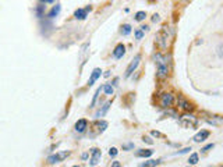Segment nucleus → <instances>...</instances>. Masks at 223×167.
Returning <instances> with one entry per match:
<instances>
[{
    "label": "nucleus",
    "mask_w": 223,
    "mask_h": 167,
    "mask_svg": "<svg viewBox=\"0 0 223 167\" xmlns=\"http://www.w3.org/2000/svg\"><path fill=\"white\" fill-rule=\"evenodd\" d=\"M134 148V143H127V145H123V150H130Z\"/></svg>",
    "instance_id": "nucleus-29"
},
{
    "label": "nucleus",
    "mask_w": 223,
    "mask_h": 167,
    "mask_svg": "<svg viewBox=\"0 0 223 167\" xmlns=\"http://www.w3.org/2000/svg\"><path fill=\"white\" fill-rule=\"evenodd\" d=\"M213 146H215L213 143H209V145H206L205 148H202V152H208V150H209V149H212Z\"/></svg>",
    "instance_id": "nucleus-30"
},
{
    "label": "nucleus",
    "mask_w": 223,
    "mask_h": 167,
    "mask_svg": "<svg viewBox=\"0 0 223 167\" xmlns=\"http://www.w3.org/2000/svg\"><path fill=\"white\" fill-rule=\"evenodd\" d=\"M141 31H142V32L148 31V26H147V25H142V26H141Z\"/></svg>",
    "instance_id": "nucleus-35"
},
{
    "label": "nucleus",
    "mask_w": 223,
    "mask_h": 167,
    "mask_svg": "<svg viewBox=\"0 0 223 167\" xmlns=\"http://www.w3.org/2000/svg\"><path fill=\"white\" fill-rule=\"evenodd\" d=\"M130 32H131V25H128V24L123 25V28H121V33H123L124 36H127Z\"/></svg>",
    "instance_id": "nucleus-21"
},
{
    "label": "nucleus",
    "mask_w": 223,
    "mask_h": 167,
    "mask_svg": "<svg viewBox=\"0 0 223 167\" xmlns=\"http://www.w3.org/2000/svg\"><path fill=\"white\" fill-rule=\"evenodd\" d=\"M140 60H141V56H140V54H137V56L134 57L133 61L130 63V65L127 67V70H126V78H128L134 72V71L137 70V67H138V64H140Z\"/></svg>",
    "instance_id": "nucleus-3"
},
{
    "label": "nucleus",
    "mask_w": 223,
    "mask_h": 167,
    "mask_svg": "<svg viewBox=\"0 0 223 167\" xmlns=\"http://www.w3.org/2000/svg\"><path fill=\"white\" fill-rule=\"evenodd\" d=\"M188 163H190L191 166L197 164L198 163V153H192L191 156H190V159H188Z\"/></svg>",
    "instance_id": "nucleus-20"
},
{
    "label": "nucleus",
    "mask_w": 223,
    "mask_h": 167,
    "mask_svg": "<svg viewBox=\"0 0 223 167\" xmlns=\"http://www.w3.org/2000/svg\"><path fill=\"white\" fill-rule=\"evenodd\" d=\"M109 107H110V102H108L105 106L102 107V110H99L98 113H96V117H103L105 114H106V111L109 110Z\"/></svg>",
    "instance_id": "nucleus-16"
},
{
    "label": "nucleus",
    "mask_w": 223,
    "mask_h": 167,
    "mask_svg": "<svg viewBox=\"0 0 223 167\" xmlns=\"http://www.w3.org/2000/svg\"><path fill=\"white\" fill-rule=\"evenodd\" d=\"M152 153H153V150H151V149H141V150H138L135 153V156L137 157H151Z\"/></svg>",
    "instance_id": "nucleus-14"
},
{
    "label": "nucleus",
    "mask_w": 223,
    "mask_h": 167,
    "mask_svg": "<svg viewBox=\"0 0 223 167\" xmlns=\"http://www.w3.org/2000/svg\"><path fill=\"white\" fill-rule=\"evenodd\" d=\"M155 63H156V74L159 78H166L169 74V68H167V61H166L165 56H162L160 53L155 54Z\"/></svg>",
    "instance_id": "nucleus-1"
},
{
    "label": "nucleus",
    "mask_w": 223,
    "mask_h": 167,
    "mask_svg": "<svg viewBox=\"0 0 223 167\" xmlns=\"http://www.w3.org/2000/svg\"><path fill=\"white\" fill-rule=\"evenodd\" d=\"M101 156H102V152L99 150V149H92V157H91V160H89V166H96L99 160H101Z\"/></svg>",
    "instance_id": "nucleus-6"
},
{
    "label": "nucleus",
    "mask_w": 223,
    "mask_h": 167,
    "mask_svg": "<svg viewBox=\"0 0 223 167\" xmlns=\"http://www.w3.org/2000/svg\"><path fill=\"white\" fill-rule=\"evenodd\" d=\"M152 21H153V22H158V21H159V15H158V14H155V15L152 17Z\"/></svg>",
    "instance_id": "nucleus-33"
},
{
    "label": "nucleus",
    "mask_w": 223,
    "mask_h": 167,
    "mask_svg": "<svg viewBox=\"0 0 223 167\" xmlns=\"http://www.w3.org/2000/svg\"><path fill=\"white\" fill-rule=\"evenodd\" d=\"M73 167H80V166H73Z\"/></svg>",
    "instance_id": "nucleus-39"
},
{
    "label": "nucleus",
    "mask_w": 223,
    "mask_h": 167,
    "mask_svg": "<svg viewBox=\"0 0 223 167\" xmlns=\"http://www.w3.org/2000/svg\"><path fill=\"white\" fill-rule=\"evenodd\" d=\"M160 163V160H149V161H145L142 163L140 167H156L158 164Z\"/></svg>",
    "instance_id": "nucleus-17"
},
{
    "label": "nucleus",
    "mask_w": 223,
    "mask_h": 167,
    "mask_svg": "<svg viewBox=\"0 0 223 167\" xmlns=\"http://www.w3.org/2000/svg\"><path fill=\"white\" fill-rule=\"evenodd\" d=\"M117 153H119V150L116 148H110V150H109V154L112 156V157H115V156H117Z\"/></svg>",
    "instance_id": "nucleus-26"
},
{
    "label": "nucleus",
    "mask_w": 223,
    "mask_h": 167,
    "mask_svg": "<svg viewBox=\"0 0 223 167\" xmlns=\"http://www.w3.org/2000/svg\"><path fill=\"white\" fill-rule=\"evenodd\" d=\"M151 134H152L153 136H162V134H160V132H158V131H152Z\"/></svg>",
    "instance_id": "nucleus-34"
},
{
    "label": "nucleus",
    "mask_w": 223,
    "mask_h": 167,
    "mask_svg": "<svg viewBox=\"0 0 223 167\" xmlns=\"http://www.w3.org/2000/svg\"><path fill=\"white\" fill-rule=\"evenodd\" d=\"M178 106H180L183 110H185V111H190V110L194 109V106H192L190 102H187L184 97H178Z\"/></svg>",
    "instance_id": "nucleus-10"
},
{
    "label": "nucleus",
    "mask_w": 223,
    "mask_h": 167,
    "mask_svg": "<svg viewBox=\"0 0 223 167\" xmlns=\"http://www.w3.org/2000/svg\"><path fill=\"white\" fill-rule=\"evenodd\" d=\"M43 8H45V6H42V4H39V6L36 7V14H38V17H42V14H43Z\"/></svg>",
    "instance_id": "nucleus-24"
},
{
    "label": "nucleus",
    "mask_w": 223,
    "mask_h": 167,
    "mask_svg": "<svg viewBox=\"0 0 223 167\" xmlns=\"http://www.w3.org/2000/svg\"><path fill=\"white\" fill-rule=\"evenodd\" d=\"M60 10H62V6H60V4L53 6V8H52L50 11H49V14H48V17H49V18H55V17H57L59 14H60Z\"/></svg>",
    "instance_id": "nucleus-15"
},
{
    "label": "nucleus",
    "mask_w": 223,
    "mask_h": 167,
    "mask_svg": "<svg viewBox=\"0 0 223 167\" xmlns=\"http://www.w3.org/2000/svg\"><path fill=\"white\" fill-rule=\"evenodd\" d=\"M87 127H88V121H87L85 118H81V120H78V121L75 122V131L77 132H84Z\"/></svg>",
    "instance_id": "nucleus-11"
},
{
    "label": "nucleus",
    "mask_w": 223,
    "mask_h": 167,
    "mask_svg": "<svg viewBox=\"0 0 223 167\" xmlns=\"http://www.w3.org/2000/svg\"><path fill=\"white\" fill-rule=\"evenodd\" d=\"M124 53H126V46L123 43H119L113 50V56H115V58H121L124 56Z\"/></svg>",
    "instance_id": "nucleus-8"
},
{
    "label": "nucleus",
    "mask_w": 223,
    "mask_h": 167,
    "mask_svg": "<svg viewBox=\"0 0 223 167\" xmlns=\"http://www.w3.org/2000/svg\"><path fill=\"white\" fill-rule=\"evenodd\" d=\"M101 68H95V70L92 71V74H91V78H89V81H88V85L91 86V85H94V82H95L98 78L101 77Z\"/></svg>",
    "instance_id": "nucleus-12"
},
{
    "label": "nucleus",
    "mask_w": 223,
    "mask_h": 167,
    "mask_svg": "<svg viewBox=\"0 0 223 167\" xmlns=\"http://www.w3.org/2000/svg\"><path fill=\"white\" fill-rule=\"evenodd\" d=\"M217 54H219V57L223 58V43H220L219 47H217Z\"/></svg>",
    "instance_id": "nucleus-27"
},
{
    "label": "nucleus",
    "mask_w": 223,
    "mask_h": 167,
    "mask_svg": "<svg viewBox=\"0 0 223 167\" xmlns=\"http://www.w3.org/2000/svg\"><path fill=\"white\" fill-rule=\"evenodd\" d=\"M173 100H174V97H173L172 93H163L162 97H160V106L162 107H169V106L173 104Z\"/></svg>",
    "instance_id": "nucleus-5"
},
{
    "label": "nucleus",
    "mask_w": 223,
    "mask_h": 167,
    "mask_svg": "<svg viewBox=\"0 0 223 167\" xmlns=\"http://www.w3.org/2000/svg\"><path fill=\"white\" fill-rule=\"evenodd\" d=\"M69 154H70L69 150H64V152H60V153H56V154H50V156L48 157V163H50V164H53V163H59V161L64 160Z\"/></svg>",
    "instance_id": "nucleus-2"
},
{
    "label": "nucleus",
    "mask_w": 223,
    "mask_h": 167,
    "mask_svg": "<svg viewBox=\"0 0 223 167\" xmlns=\"http://www.w3.org/2000/svg\"><path fill=\"white\" fill-rule=\"evenodd\" d=\"M191 150V148H184L183 150H178V152H176L174 154H184V153H187V152H190Z\"/></svg>",
    "instance_id": "nucleus-28"
},
{
    "label": "nucleus",
    "mask_w": 223,
    "mask_h": 167,
    "mask_svg": "<svg viewBox=\"0 0 223 167\" xmlns=\"http://www.w3.org/2000/svg\"><path fill=\"white\" fill-rule=\"evenodd\" d=\"M142 36H144V32H142L141 29H137V31H135V39L140 40V39H142Z\"/></svg>",
    "instance_id": "nucleus-25"
},
{
    "label": "nucleus",
    "mask_w": 223,
    "mask_h": 167,
    "mask_svg": "<svg viewBox=\"0 0 223 167\" xmlns=\"http://www.w3.org/2000/svg\"><path fill=\"white\" fill-rule=\"evenodd\" d=\"M105 77H110V71H106L105 72Z\"/></svg>",
    "instance_id": "nucleus-37"
},
{
    "label": "nucleus",
    "mask_w": 223,
    "mask_h": 167,
    "mask_svg": "<svg viewBox=\"0 0 223 167\" xmlns=\"http://www.w3.org/2000/svg\"><path fill=\"white\" fill-rule=\"evenodd\" d=\"M88 157V153H82V159H87Z\"/></svg>",
    "instance_id": "nucleus-38"
},
{
    "label": "nucleus",
    "mask_w": 223,
    "mask_h": 167,
    "mask_svg": "<svg viewBox=\"0 0 223 167\" xmlns=\"http://www.w3.org/2000/svg\"><path fill=\"white\" fill-rule=\"evenodd\" d=\"M145 17H147V13L145 11H138V13L135 14V19L137 21H142V19H145Z\"/></svg>",
    "instance_id": "nucleus-22"
},
{
    "label": "nucleus",
    "mask_w": 223,
    "mask_h": 167,
    "mask_svg": "<svg viewBox=\"0 0 223 167\" xmlns=\"http://www.w3.org/2000/svg\"><path fill=\"white\" fill-rule=\"evenodd\" d=\"M180 122L184 127H195L197 125V120L194 118V116H183V118H181Z\"/></svg>",
    "instance_id": "nucleus-7"
},
{
    "label": "nucleus",
    "mask_w": 223,
    "mask_h": 167,
    "mask_svg": "<svg viewBox=\"0 0 223 167\" xmlns=\"http://www.w3.org/2000/svg\"><path fill=\"white\" fill-rule=\"evenodd\" d=\"M209 136V131H206V129H204V131H201V132H198L195 136H194V141L195 142H202L205 141L206 138Z\"/></svg>",
    "instance_id": "nucleus-13"
},
{
    "label": "nucleus",
    "mask_w": 223,
    "mask_h": 167,
    "mask_svg": "<svg viewBox=\"0 0 223 167\" xmlns=\"http://www.w3.org/2000/svg\"><path fill=\"white\" fill-rule=\"evenodd\" d=\"M42 1H45V3H53L55 0H42Z\"/></svg>",
    "instance_id": "nucleus-36"
},
{
    "label": "nucleus",
    "mask_w": 223,
    "mask_h": 167,
    "mask_svg": "<svg viewBox=\"0 0 223 167\" xmlns=\"http://www.w3.org/2000/svg\"><path fill=\"white\" fill-rule=\"evenodd\" d=\"M144 142H148V143H151V145L153 143V141L149 138V136H144Z\"/></svg>",
    "instance_id": "nucleus-31"
},
{
    "label": "nucleus",
    "mask_w": 223,
    "mask_h": 167,
    "mask_svg": "<svg viewBox=\"0 0 223 167\" xmlns=\"http://www.w3.org/2000/svg\"><path fill=\"white\" fill-rule=\"evenodd\" d=\"M101 90H103V86H102V88H98V89H96L95 95H94V99H92V104H91V107H94V106H95V103H96V99H98V96H99V93H101Z\"/></svg>",
    "instance_id": "nucleus-23"
},
{
    "label": "nucleus",
    "mask_w": 223,
    "mask_h": 167,
    "mask_svg": "<svg viewBox=\"0 0 223 167\" xmlns=\"http://www.w3.org/2000/svg\"><path fill=\"white\" fill-rule=\"evenodd\" d=\"M167 26H163V29L158 33V42H159L160 47H166L167 46Z\"/></svg>",
    "instance_id": "nucleus-4"
},
{
    "label": "nucleus",
    "mask_w": 223,
    "mask_h": 167,
    "mask_svg": "<svg viewBox=\"0 0 223 167\" xmlns=\"http://www.w3.org/2000/svg\"><path fill=\"white\" fill-rule=\"evenodd\" d=\"M91 10V7H85V8H78L75 13H74V17H75L77 19H85L87 18V14H88V11Z\"/></svg>",
    "instance_id": "nucleus-9"
},
{
    "label": "nucleus",
    "mask_w": 223,
    "mask_h": 167,
    "mask_svg": "<svg viewBox=\"0 0 223 167\" xmlns=\"http://www.w3.org/2000/svg\"><path fill=\"white\" fill-rule=\"evenodd\" d=\"M110 167H121V163H120V161H113Z\"/></svg>",
    "instance_id": "nucleus-32"
},
{
    "label": "nucleus",
    "mask_w": 223,
    "mask_h": 167,
    "mask_svg": "<svg viewBox=\"0 0 223 167\" xmlns=\"http://www.w3.org/2000/svg\"><path fill=\"white\" fill-rule=\"evenodd\" d=\"M103 92H105L106 95H113L115 89H113V86H112V85L106 84V85H103Z\"/></svg>",
    "instance_id": "nucleus-18"
},
{
    "label": "nucleus",
    "mask_w": 223,
    "mask_h": 167,
    "mask_svg": "<svg viewBox=\"0 0 223 167\" xmlns=\"http://www.w3.org/2000/svg\"><path fill=\"white\" fill-rule=\"evenodd\" d=\"M96 127H98V129H99L101 132H103V131L106 129V127H108V122L106 121H98L96 122Z\"/></svg>",
    "instance_id": "nucleus-19"
}]
</instances>
